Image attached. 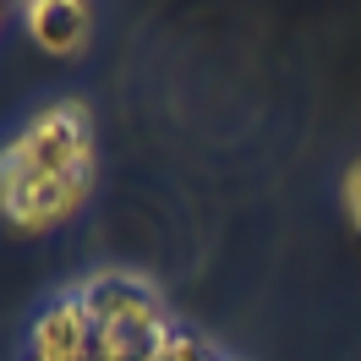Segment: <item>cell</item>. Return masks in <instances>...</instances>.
<instances>
[{"instance_id": "obj_1", "label": "cell", "mask_w": 361, "mask_h": 361, "mask_svg": "<svg viewBox=\"0 0 361 361\" xmlns=\"http://www.w3.org/2000/svg\"><path fill=\"white\" fill-rule=\"evenodd\" d=\"M93 170H33V176H0V214L17 230H49L71 219L88 197Z\"/></svg>"}, {"instance_id": "obj_2", "label": "cell", "mask_w": 361, "mask_h": 361, "mask_svg": "<svg viewBox=\"0 0 361 361\" xmlns=\"http://www.w3.org/2000/svg\"><path fill=\"white\" fill-rule=\"evenodd\" d=\"M71 295L82 301L93 334H99V329H115V323H142V317L164 312L159 295L148 290L142 279H132V274H99V279H88L82 290H71Z\"/></svg>"}, {"instance_id": "obj_3", "label": "cell", "mask_w": 361, "mask_h": 361, "mask_svg": "<svg viewBox=\"0 0 361 361\" xmlns=\"http://www.w3.org/2000/svg\"><path fill=\"white\" fill-rule=\"evenodd\" d=\"M23 23L44 55H77L93 33V11L71 6V0H33V6H23Z\"/></svg>"}, {"instance_id": "obj_4", "label": "cell", "mask_w": 361, "mask_h": 361, "mask_svg": "<svg viewBox=\"0 0 361 361\" xmlns=\"http://www.w3.org/2000/svg\"><path fill=\"white\" fill-rule=\"evenodd\" d=\"M339 203H345V214H350V225L361 230V159L345 170V180H339Z\"/></svg>"}, {"instance_id": "obj_5", "label": "cell", "mask_w": 361, "mask_h": 361, "mask_svg": "<svg viewBox=\"0 0 361 361\" xmlns=\"http://www.w3.org/2000/svg\"><path fill=\"white\" fill-rule=\"evenodd\" d=\"M27 361H33V356H27Z\"/></svg>"}]
</instances>
